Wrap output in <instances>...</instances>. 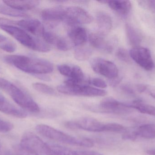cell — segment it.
Returning <instances> with one entry per match:
<instances>
[{
    "mask_svg": "<svg viewBox=\"0 0 155 155\" xmlns=\"http://www.w3.org/2000/svg\"><path fill=\"white\" fill-rule=\"evenodd\" d=\"M130 106L133 109L138 110L142 113L155 116V106L146 103L140 100L134 101Z\"/></svg>",
    "mask_w": 155,
    "mask_h": 155,
    "instance_id": "24",
    "label": "cell"
},
{
    "mask_svg": "<svg viewBox=\"0 0 155 155\" xmlns=\"http://www.w3.org/2000/svg\"><path fill=\"white\" fill-rule=\"evenodd\" d=\"M1 143H0V150H1Z\"/></svg>",
    "mask_w": 155,
    "mask_h": 155,
    "instance_id": "41",
    "label": "cell"
},
{
    "mask_svg": "<svg viewBox=\"0 0 155 155\" xmlns=\"http://www.w3.org/2000/svg\"><path fill=\"white\" fill-rule=\"evenodd\" d=\"M139 5L144 9L151 11H155V1L153 0H141L137 1Z\"/></svg>",
    "mask_w": 155,
    "mask_h": 155,
    "instance_id": "34",
    "label": "cell"
},
{
    "mask_svg": "<svg viewBox=\"0 0 155 155\" xmlns=\"http://www.w3.org/2000/svg\"><path fill=\"white\" fill-rule=\"evenodd\" d=\"M20 144L38 154H50L49 144L45 143L40 137L31 132H26L23 135Z\"/></svg>",
    "mask_w": 155,
    "mask_h": 155,
    "instance_id": "7",
    "label": "cell"
},
{
    "mask_svg": "<svg viewBox=\"0 0 155 155\" xmlns=\"http://www.w3.org/2000/svg\"><path fill=\"white\" fill-rule=\"evenodd\" d=\"M17 21H13L4 18H0V27L5 25H17Z\"/></svg>",
    "mask_w": 155,
    "mask_h": 155,
    "instance_id": "36",
    "label": "cell"
},
{
    "mask_svg": "<svg viewBox=\"0 0 155 155\" xmlns=\"http://www.w3.org/2000/svg\"><path fill=\"white\" fill-rule=\"evenodd\" d=\"M32 86L35 90L42 93L50 95L55 94V92L54 89L45 84L39 83H35L33 84Z\"/></svg>",
    "mask_w": 155,
    "mask_h": 155,
    "instance_id": "28",
    "label": "cell"
},
{
    "mask_svg": "<svg viewBox=\"0 0 155 155\" xmlns=\"http://www.w3.org/2000/svg\"><path fill=\"white\" fill-rule=\"evenodd\" d=\"M129 53L131 58L143 69L147 71L153 69L154 63L151 51L148 48L139 45L133 47Z\"/></svg>",
    "mask_w": 155,
    "mask_h": 155,
    "instance_id": "9",
    "label": "cell"
},
{
    "mask_svg": "<svg viewBox=\"0 0 155 155\" xmlns=\"http://www.w3.org/2000/svg\"><path fill=\"white\" fill-rule=\"evenodd\" d=\"M69 37L72 42L76 46L82 45L87 40V34L84 28L76 26L72 28L69 32Z\"/></svg>",
    "mask_w": 155,
    "mask_h": 155,
    "instance_id": "18",
    "label": "cell"
},
{
    "mask_svg": "<svg viewBox=\"0 0 155 155\" xmlns=\"http://www.w3.org/2000/svg\"><path fill=\"white\" fill-rule=\"evenodd\" d=\"M13 152L16 155H41L26 149L20 144L14 146Z\"/></svg>",
    "mask_w": 155,
    "mask_h": 155,
    "instance_id": "30",
    "label": "cell"
},
{
    "mask_svg": "<svg viewBox=\"0 0 155 155\" xmlns=\"http://www.w3.org/2000/svg\"><path fill=\"white\" fill-rule=\"evenodd\" d=\"M42 37L46 43L53 45L61 51H68L71 47V44L65 38L61 37L51 32L45 31Z\"/></svg>",
    "mask_w": 155,
    "mask_h": 155,
    "instance_id": "17",
    "label": "cell"
},
{
    "mask_svg": "<svg viewBox=\"0 0 155 155\" xmlns=\"http://www.w3.org/2000/svg\"><path fill=\"white\" fill-rule=\"evenodd\" d=\"M3 2L7 6L15 10L23 12L31 10L40 4L38 1H4Z\"/></svg>",
    "mask_w": 155,
    "mask_h": 155,
    "instance_id": "19",
    "label": "cell"
},
{
    "mask_svg": "<svg viewBox=\"0 0 155 155\" xmlns=\"http://www.w3.org/2000/svg\"><path fill=\"white\" fill-rule=\"evenodd\" d=\"M93 17L83 8L78 6L65 7L64 21L70 25L86 24L91 23Z\"/></svg>",
    "mask_w": 155,
    "mask_h": 155,
    "instance_id": "10",
    "label": "cell"
},
{
    "mask_svg": "<svg viewBox=\"0 0 155 155\" xmlns=\"http://www.w3.org/2000/svg\"><path fill=\"white\" fill-rule=\"evenodd\" d=\"M57 90L64 94L84 96H103L107 94L104 90L84 85L68 79L57 86Z\"/></svg>",
    "mask_w": 155,
    "mask_h": 155,
    "instance_id": "5",
    "label": "cell"
},
{
    "mask_svg": "<svg viewBox=\"0 0 155 155\" xmlns=\"http://www.w3.org/2000/svg\"><path fill=\"white\" fill-rule=\"evenodd\" d=\"M92 53V51L90 49L86 47H80L75 50L74 57L78 61H86L90 57Z\"/></svg>",
    "mask_w": 155,
    "mask_h": 155,
    "instance_id": "27",
    "label": "cell"
},
{
    "mask_svg": "<svg viewBox=\"0 0 155 155\" xmlns=\"http://www.w3.org/2000/svg\"><path fill=\"white\" fill-rule=\"evenodd\" d=\"M65 7H52L44 9L41 12V17L43 20L48 22H59L64 21Z\"/></svg>",
    "mask_w": 155,
    "mask_h": 155,
    "instance_id": "16",
    "label": "cell"
},
{
    "mask_svg": "<svg viewBox=\"0 0 155 155\" xmlns=\"http://www.w3.org/2000/svg\"><path fill=\"white\" fill-rule=\"evenodd\" d=\"M0 155H16L14 152H11L9 150H5L0 153Z\"/></svg>",
    "mask_w": 155,
    "mask_h": 155,
    "instance_id": "38",
    "label": "cell"
},
{
    "mask_svg": "<svg viewBox=\"0 0 155 155\" xmlns=\"http://www.w3.org/2000/svg\"><path fill=\"white\" fill-rule=\"evenodd\" d=\"M76 155H103L102 154L93 151H75Z\"/></svg>",
    "mask_w": 155,
    "mask_h": 155,
    "instance_id": "37",
    "label": "cell"
},
{
    "mask_svg": "<svg viewBox=\"0 0 155 155\" xmlns=\"http://www.w3.org/2000/svg\"><path fill=\"white\" fill-rule=\"evenodd\" d=\"M146 153L147 154L149 155H155V149L147 150Z\"/></svg>",
    "mask_w": 155,
    "mask_h": 155,
    "instance_id": "39",
    "label": "cell"
},
{
    "mask_svg": "<svg viewBox=\"0 0 155 155\" xmlns=\"http://www.w3.org/2000/svg\"><path fill=\"white\" fill-rule=\"evenodd\" d=\"M133 109L129 104L121 103L114 98L109 97L103 100L99 106L95 107L94 110L107 113L124 115L131 113Z\"/></svg>",
    "mask_w": 155,
    "mask_h": 155,
    "instance_id": "8",
    "label": "cell"
},
{
    "mask_svg": "<svg viewBox=\"0 0 155 155\" xmlns=\"http://www.w3.org/2000/svg\"><path fill=\"white\" fill-rule=\"evenodd\" d=\"M125 31L128 42L134 47L139 46L143 39L141 32L131 25L126 24Z\"/></svg>",
    "mask_w": 155,
    "mask_h": 155,
    "instance_id": "21",
    "label": "cell"
},
{
    "mask_svg": "<svg viewBox=\"0 0 155 155\" xmlns=\"http://www.w3.org/2000/svg\"><path fill=\"white\" fill-rule=\"evenodd\" d=\"M59 72L62 75L69 78L76 83H82L84 79V75L82 69L76 65L62 64L58 66Z\"/></svg>",
    "mask_w": 155,
    "mask_h": 155,
    "instance_id": "12",
    "label": "cell"
},
{
    "mask_svg": "<svg viewBox=\"0 0 155 155\" xmlns=\"http://www.w3.org/2000/svg\"><path fill=\"white\" fill-rule=\"evenodd\" d=\"M0 89L8 94L25 112L32 113L40 112L39 106L28 94L8 80L0 77Z\"/></svg>",
    "mask_w": 155,
    "mask_h": 155,
    "instance_id": "2",
    "label": "cell"
},
{
    "mask_svg": "<svg viewBox=\"0 0 155 155\" xmlns=\"http://www.w3.org/2000/svg\"><path fill=\"white\" fill-rule=\"evenodd\" d=\"M109 7L119 14L127 15L132 9V4L129 1H107Z\"/></svg>",
    "mask_w": 155,
    "mask_h": 155,
    "instance_id": "20",
    "label": "cell"
},
{
    "mask_svg": "<svg viewBox=\"0 0 155 155\" xmlns=\"http://www.w3.org/2000/svg\"><path fill=\"white\" fill-rule=\"evenodd\" d=\"M6 40V38L5 36H4V35H0V43L4 42Z\"/></svg>",
    "mask_w": 155,
    "mask_h": 155,
    "instance_id": "40",
    "label": "cell"
},
{
    "mask_svg": "<svg viewBox=\"0 0 155 155\" xmlns=\"http://www.w3.org/2000/svg\"><path fill=\"white\" fill-rule=\"evenodd\" d=\"M4 60L7 63L14 66L19 70L34 75L46 74L53 71V65L44 59L23 55H11L5 56Z\"/></svg>",
    "mask_w": 155,
    "mask_h": 155,
    "instance_id": "1",
    "label": "cell"
},
{
    "mask_svg": "<svg viewBox=\"0 0 155 155\" xmlns=\"http://www.w3.org/2000/svg\"><path fill=\"white\" fill-rule=\"evenodd\" d=\"M0 28L29 49L42 52L50 51V47L47 43L33 37L24 29L12 25H3Z\"/></svg>",
    "mask_w": 155,
    "mask_h": 155,
    "instance_id": "4",
    "label": "cell"
},
{
    "mask_svg": "<svg viewBox=\"0 0 155 155\" xmlns=\"http://www.w3.org/2000/svg\"><path fill=\"white\" fill-rule=\"evenodd\" d=\"M16 44L13 42L10 41L0 44V49L9 53L14 52L16 50Z\"/></svg>",
    "mask_w": 155,
    "mask_h": 155,
    "instance_id": "33",
    "label": "cell"
},
{
    "mask_svg": "<svg viewBox=\"0 0 155 155\" xmlns=\"http://www.w3.org/2000/svg\"><path fill=\"white\" fill-rule=\"evenodd\" d=\"M91 83L94 86L98 88H105L107 86L105 82L100 78H93L91 80Z\"/></svg>",
    "mask_w": 155,
    "mask_h": 155,
    "instance_id": "35",
    "label": "cell"
},
{
    "mask_svg": "<svg viewBox=\"0 0 155 155\" xmlns=\"http://www.w3.org/2000/svg\"><path fill=\"white\" fill-rule=\"evenodd\" d=\"M137 137L146 139L155 138V124H147L143 125L135 128Z\"/></svg>",
    "mask_w": 155,
    "mask_h": 155,
    "instance_id": "23",
    "label": "cell"
},
{
    "mask_svg": "<svg viewBox=\"0 0 155 155\" xmlns=\"http://www.w3.org/2000/svg\"><path fill=\"white\" fill-rule=\"evenodd\" d=\"M0 112L8 115L19 118L27 117V112L14 105L0 93Z\"/></svg>",
    "mask_w": 155,
    "mask_h": 155,
    "instance_id": "13",
    "label": "cell"
},
{
    "mask_svg": "<svg viewBox=\"0 0 155 155\" xmlns=\"http://www.w3.org/2000/svg\"><path fill=\"white\" fill-rule=\"evenodd\" d=\"M89 41L93 47L100 51L106 52H111L113 51V46L107 41L103 33H92L89 35Z\"/></svg>",
    "mask_w": 155,
    "mask_h": 155,
    "instance_id": "15",
    "label": "cell"
},
{
    "mask_svg": "<svg viewBox=\"0 0 155 155\" xmlns=\"http://www.w3.org/2000/svg\"><path fill=\"white\" fill-rule=\"evenodd\" d=\"M136 89L140 93H145L148 94L155 99V86L151 85L137 84L136 85Z\"/></svg>",
    "mask_w": 155,
    "mask_h": 155,
    "instance_id": "29",
    "label": "cell"
},
{
    "mask_svg": "<svg viewBox=\"0 0 155 155\" xmlns=\"http://www.w3.org/2000/svg\"><path fill=\"white\" fill-rule=\"evenodd\" d=\"M35 130L41 135L63 143L87 147H92L94 145V142L90 139L75 137L46 125H38Z\"/></svg>",
    "mask_w": 155,
    "mask_h": 155,
    "instance_id": "3",
    "label": "cell"
},
{
    "mask_svg": "<svg viewBox=\"0 0 155 155\" xmlns=\"http://www.w3.org/2000/svg\"><path fill=\"white\" fill-rule=\"evenodd\" d=\"M97 21L98 27L103 33L109 32L112 29L113 25L112 19L107 13L98 12L97 14Z\"/></svg>",
    "mask_w": 155,
    "mask_h": 155,
    "instance_id": "22",
    "label": "cell"
},
{
    "mask_svg": "<svg viewBox=\"0 0 155 155\" xmlns=\"http://www.w3.org/2000/svg\"><path fill=\"white\" fill-rule=\"evenodd\" d=\"M92 69L97 73L112 80L118 76V70L113 62L101 58H96L91 62Z\"/></svg>",
    "mask_w": 155,
    "mask_h": 155,
    "instance_id": "11",
    "label": "cell"
},
{
    "mask_svg": "<svg viewBox=\"0 0 155 155\" xmlns=\"http://www.w3.org/2000/svg\"><path fill=\"white\" fill-rule=\"evenodd\" d=\"M66 128L73 130H84L94 133L107 132V123H102L92 117H82L74 121H69L64 123Z\"/></svg>",
    "mask_w": 155,
    "mask_h": 155,
    "instance_id": "6",
    "label": "cell"
},
{
    "mask_svg": "<svg viewBox=\"0 0 155 155\" xmlns=\"http://www.w3.org/2000/svg\"><path fill=\"white\" fill-rule=\"evenodd\" d=\"M14 125L12 123L0 118V133H8L13 130Z\"/></svg>",
    "mask_w": 155,
    "mask_h": 155,
    "instance_id": "31",
    "label": "cell"
},
{
    "mask_svg": "<svg viewBox=\"0 0 155 155\" xmlns=\"http://www.w3.org/2000/svg\"><path fill=\"white\" fill-rule=\"evenodd\" d=\"M0 13L13 17H27V15L23 12H21L9 6L4 5H0Z\"/></svg>",
    "mask_w": 155,
    "mask_h": 155,
    "instance_id": "26",
    "label": "cell"
},
{
    "mask_svg": "<svg viewBox=\"0 0 155 155\" xmlns=\"http://www.w3.org/2000/svg\"><path fill=\"white\" fill-rule=\"evenodd\" d=\"M116 55L118 59L123 62H128L129 61V53L124 48H119L117 51Z\"/></svg>",
    "mask_w": 155,
    "mask_h": 155,
    "instance_id": "32",
    "label": "cell"
},
{
    "mask_svg": "<svg viewBox=\"0 0 155 155\" xmlns=\"http://www.w3.org/2000/svg\"><path fill=\"white\" fill-rule=\"evenodd\" d=\"M48 144L50 149V155H76L75 151L67 147L56 144Z\"/></svg>",
    "mask_w": 155,
    "mask_h": 155,
    "instance_id": "25",
    "label": "cell"
},
{
    "mask_svg": "<svg viewBox=\"0 0 155 155\" xmlns=\"http://www.w3.org/2000/svg\"><path fill=\"white\" fill-rule=\"evenodd\" d=\"M17 25L36 36H43L45 30L42 24L35 19H23L17 21Z\"/></svg>",
    "mask_w": 155,
    "mask_h": 155,
    "instance_id": "14",
    "label": "cell"
}]
</instances>
